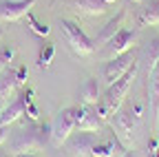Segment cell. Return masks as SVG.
Instances as JSON below:
<instances>
[{"label": "cell", "mask_w": 159, "mask_h": 157, "mask_svg": "<svg viewBox=\"0 0 159 157\" xmlns=\"http://www.w3.org/2000/svg\"><path fill=\"white\" fill-rule=\"evenodd\" d=\"M49 142H51V124L33 122V124L25 126L22 131L13 133L11 142H9V150L13 155H27V153L40 150Z\"/></svg>", "instance_id": "cell-1"}, {"label": "cell", "mask_w": 159, "mask_h": 157, "mask_svg": "<svg viewBox=\"0 0 159 157\" xmlns=\"http://www.w3.org/2000/svg\"><path fill=\"white\" fill-rule=\"evenodd\" d=\"M137 71H139V62H135V64L126 71V75H122L115 84H111V86L106 89V95L102 97V100H104L115 113H117L119 106L124 104V100L128 97V91H130V86H133L135 80H137Z\"/></svg>", "instance_id": "cell-2"}, {"label": "cell", "mask_w": 159, "mask_h": 157, "mask_svg": "<svg viewBox=\"0 0 159 157\" xmlns=\"http://www.w3.org/2000/svg\"><path fill=\"white\" fill-rule=\"evenodd\" d=\"M60 31L64 33L69 47H71L77 55L86 58V55H93V53H95V44H93V40H91V38H89L82 29H80L73 20H60Z\"/></svg>", "instance_id": "cell-3"}, {"label": "cell", "mask_w": 159, "mask_h": 157, "mask_svg": "<svg viewBox=\"0 0 159 157\" xmlns=\"http://www.w3.org/2000/svg\"><path fill=\"white\" fill-rule=\"evenodd\" d=\"M77 122H75V115H73V106L64 109L55 115V120L51 122V146L53 148H62L66 144V140L73 135Z\"/></svg>", "instance_id": "cell-4"}, {"label": "cell", "mask_w": 159, "mask_h": 157, "mask_svg": "<svg viewBox=\"0 0 159 157\" xmlns=\"http://www.w3.org/2000/svg\"><path fill=\"white\" fill-rule=\"evenodd\" d=\"M135 62H137V55H135L133 51H126V53H122V55L113 58V60H108L106 67H104V73H102L106 86L115 84L122 75H126V71H128Z\"/></svg>", "instance_id": "cell-5"}, {"label": "cell", "mask_w": 159, "mask_h": 157, "mask_svg": "<svg viewBox=\"0 0 159 157\" xmlns=\"http://www.w3.org/2000/svg\"><path fill=\"white\" fill-rule=\"evenodd\" d=\"M113 117H115V120H113V128L117 131L115 135H117L126 146L135 144V124H137V120L133 117L130 109H128V106H124V109L119 106Z\"/></svg>", "instance_id": "cell-6"}, {"label": "cell", "mask_w": 159, "mask_h": 157, "mask_svg": "<svg viewBox=\"0 0 159 157\" xmlns=\"http://www.w3.org/2000/svg\"><path fill=\"white\" fill-rule=\"evenodd\" d=\"M97 133H84V131H73V135L66 140V150L73 155V157H89L93 146L97 144Z\"/></svg>", "instance_id": "cell-7"}, {"label": "cell", "mask_w": 159, "mask_h": 157, "mask_svg": "<svg viewBox=\"0 0 159 157\" xmlns=\"http://www.w3.org/2000/svg\"><path fill=\"white\" fill-rule=\"evenodd\" d=\"M38 0H2L0 2V22H16L25 18Z\"/></svg>", "instance_id": "cell-8"}, {"label": "cell", "mask_w": 159, "mask_h": 157, "mask_svg": "<svg viewBox=\"0 0 159 157\" xmlns=\"http://www.w3.org/2000/svg\"><path fill=\"white\" fill-rule=\"evenodd\" d=\"M31 100H33V89H25V91L11 102V104L5 106L2 115H0V126H9V124L18 122L20 117L25 115V104L31 102Z\"/></svg>", "instance_id": "cell-9"}, {"label": "cell", "mask_w": 159, "mask_h": 157, "mask_svg": "<svg viewBox=\"0 0 159 157\" xmlns=\"http://www.w3.org/2000/svg\"><path fill=\"white\" fill-rule=\"evenodd\" d=\"M135 40H137V33L135 31H130V29H119L117 33H115V38L106 44L108 49H106V55L111 58H117V55H122V53H126V51H130V47L135 44Z\"/></svg>", "instance_id": "cell-10"}, {"label": "cell", "mask_w": 159, "mask_h": 157, "mask_svg": "<svg viewBox=\"0 0 159 157\" xmlns=\"http://www.w3.org/2000/svg\"><path fill=\"white\" fill-rule=\"evenodd\" d=\"M124 18H126V9H122L115 18H111V20L99 29V33L93 38V44H95V49H99V47H104V44H108L113 38H115V33L122 29V25H124Z\"/></svg>", "instance_id": "cell-11"}, {"label": "cell", "mask_w": 159, "mask_h": 157, "mask_svg": "<svg viewBox=\"0 0 159 157\" xmlns=\"http://www.w3.org/2000/svg\"><path fill=\"white\" fill-rule=\"evenodd\" d=\"M148 89H150V100H148V106L152 111V124L157 126L159 124V64H155L152 69H148Z\"/></svg>", "instance_id": "cell-12"}, {"label": "cell", "mask_w": 159, "mask_h": 157, "mask_svg": "<svg viewBox=\"0 0 159 157\" xmlns=\"http://www.w3.org/2000/svg\"><path fill=\"white\" fill-rule=\"evenodd\" d=\"M18 89V80H16V69H5L0 73V104H9V97L16 93Z\"/></svg>", "instance_id": "cell-13"}, {"label": "cell", "mask_w": 159, "mask_h": 157, "mask_svg": "<svg viewBox=\"0 0 159 157\" xmlns=\"http://www.w3.org/2000/svg\"><path fill=\"white\" fill-rule=\"evenodd\" d=\"M71 7H75L77 11H82L86 16H102L108 9V2L104 0H69Z\"/></svg>", "instance_id": "cell-14"}, {"label": "cell", "mask_w": 159, "mask_h": 157, "mask_svg": "<svg viewBox=\"0 0 159 157\" xmlns=\"http://www.w3.org/2000/svg\"><path fill=\"white\" fill-rule=\"evenodd\" d=\"M80 100L86 106H95L99 102V82H97V77H89V80L80 86Z\"/></svg>", "instance_id": "cell-15"}, {"label": "cell", "mask_w": 159, "mask_h": 157, "mask_svg": "<svg viewBox=\"0 0 159 157\" xmlns=\"http://www.w3.org/2000/svg\"><path fill=\"white\" fill-rule=\"evenodd\" d=\"M139 27H157L159 25V0H150V5L139 9L137 16Z\"/></svg>", "instance_id": "cell-16"}, {"label": "cell", "mask_w": 159, "mask_h": 157, "mask_svg": "<svg viewBox=\"0 0 159 157\" xmlns=\"http://www.w3.org/2000/svg\"><path fill=\"white\" fill-rule=\"evenodd\" d=\"M102 124H104V122L97 117V113L89 109V113L84 115V120H82V122H80V124L75 126V131H84V133H99Z\"/></svg>", "instance_id": "cell-17"}, {"label": "cell", "mask_w": 159, "mask_h": 157, "mask_svg": "<svg viewBox=\"0 0 159 157\" xmlns=\"http://www.w3.org/2000/svg\"><path fill=\"white\" fill-rule=\"evenodd\" d=\"M25 20H27V27H29V29H31V31H33L35 35H42V38H47V35H49L51 27H49L47 22H40V20H38V18H35V16H33L31 11H29V13L25 16Z\"/></svg>", "instance_id": "cell-18"}, {"label": "cell", "mask_w": 159, "mask_h": 157, "mask_svg": "<svg viewBox=\"0 0 159 157\" xmlns=\"http://www.w3.org/2000/svg\"><path fill=\"white\" fill-rule=\"evenodd\" d=\"M53 55H55V47L51 42L42 44V49H40V53H38V67L40 69H49L51 62H53Z\"/></svg>", "instance_id": "cell-19"}, {"label": "cell", "mask_w": 159, "mask_h": 157, "mask_svg": "<svg viewBox=\"0 0 159 157\" xmlns=\"http://www.w3.org/2000/svg\"><path fill=\"white\" fill-rule=\"evenodd\" d=\"M91 157H115V148H113V140L108 135V140L104 142H97L91 150Z\"/></svg>", "instance_id": "cell-20"}, {"label": "cell", "mask_w": 159, "mask_h": 157, "mask_svg": "<svg viewBox=\"0 0 159 157\" xmlns=\"http://www.w3.org/2000/svg\"><path fill=\"white\" fill-rule=\"evenodd\" d=\"M128 109H130V113H133V117H135L137 122L144 120V115H146V102L142 100V97H139V100H133V104Z\"/></svg>", "instance_id": "cell-21"}, {"label": "cell", "mask_w": 159, "mask_h": 157, "mask_svg": "<svg viewBox=\"0 0 159 157\" xmlns=\"http://www.w3.org/2000/svg\"><path fill=\"white\" fill-rule=\"evenodd\" d=\"M25 115H27V120H29L31 124L40 120V111H38V106H35V102H33V100L25 104Z\"/></svg>", "instance_id": "cell-22"}, {"label": "cell", "mask_w": 159, "mask_h": 157, "mask_svg": "<svg viewBox=\"0 0 159 157\" xmlns=\"http://www.w3.org/2000/svg\"><path fill=\"white\" fill-rule=\"evenodd\" d=\"M13 55H16V47H11V44H7V47L0 49V60H2L7 67H9V62L13 60Z\"/></svg>", "instance_id": "cell-23"}, {"label": "cell", "mask_w": 159, "mask_h": 157, "mask_svg": "<svg viewBox=\"0 0 159 157\" xmlns=\"http://www.w3.org/2000/svg\"><path fill=\"white\" fill-rule=\"evenodd\" d=\"M27 77H29V69H27L25 64L16 69V80H18V86H25V84H27Z\"/></svg>", "instance_id": "cell-24"}, {"label": "cell", "mask_w": 159, "mask_h": 157, "mask_svg": "<svg viewBox=\"0 0 159 157\" xmlns=\"http://www.w3.org/2000/svg\"><path fill=\"white\" fill-rule=\"evenodd\" d=\"M9 140V126H0V146Z\"/></svg>", "instance_id": "cell-25"}, {"label": "cell", "mask_w": 159, "mask_h": 157, "mask_svg": "<svg viewBox=\"0 0 159 157\" xmlns=\"http://www.w3.org/2000/svg\"><path fill=\"white\" fill-rule=\"evenodd\" d=\"M157 148H159V140H157V137H150V140H148V153H152Z\"/></svg>", "instance_id": "cell-26"}, {"label": "cell", "mask_w": 159, "mask_h": 157, "mask_svg": "<svg viewBox=\"0 0 159 157\" xmlns=\"http://www.w3.org/2000/svg\"><path fill=\"white\" fill-rule=\"evenodd\" d=\"M124 157H139V155H137V153H135V150H128V153H126V155H124Z\"/></svg>", "instance_id": "cell-27"}, {"label": "cell", "mask_w": 159, "mask_h": 157, "mask_svg": "<svg viewBox=\"0 0 159 157\" xmlns=\"http://www.w3.org/2000/svg\"><path fill=\"white\" fill-rule=\"evenodd\" d=\"M16 157H38L35 153H27V155H16Z\"/></svg>", "instance_id": "cell-28"}, {"label": "cell", "mask_w": 159, "mask_h": 157, "mask_svg": "<svg viewBox=\"0 0 159 157\" xmlns=\"http://www.w3.org/2000/svg\"><path fill=\"white\" fill-rule=\"evenodd\" d=\"M5 69H7V64H5V62H2V60H0V73H2V71H5Z\"/></svg>", "instance_id": "cell-29"}, {"label": "cell", "mask_w": 159, "mask_h": 157, "mask_svg": "<svg viewBox=\"0 0 159 157\" xmlns=\"http://www.w3.org/2000/svg\"><path fill=\"white\" fill-rule=\"evenodd\" d=\"M2 38H5V29L0 27V42H2Z\"/></svg>", "instance_id": "cell-30"}, {"label": "cell", "mask_w": 159, "mask_h": 157, "mask_svg": "<svg viewBox=\"0 0 159 157\" xmlns=\"http://www.w3.org/2000/svg\"><path fill=\"white\" fill-rule=\"evenodd\" d=\"M150 157H159V148H157V150H152V153H150Z\"/></svg>", "instance_id": "cell-31"}, {"label": "cell", "mask_w": 159, "mask_h": 157, "mask_svg": "<svg viewBox=\"0 0 159 157\" xmlns=\"http://www.w3.org/2000/svg\"><path fill=\"white\" fill-rule=\"evenodd\" d=\"M104 2H108V5H111V2H115V0H104Z\"/></svg>", "instance_id": "cell-32"}, {"label": "cell", "mask_w": 159, "mask_h": 157, "mask_svg": "<svg viewBox=\"0 0 159 157\" xmlns=\"http://www.w3.org/2000/svg\"><path fill=\"white\" fill-rule=\"evenodd\" d=\"M0 157H7V155H5V153H0Z\"/></svg>", "instance_id": "cell-33"}, {"label": "cell", "mask_w": 159, "mask_h": 157, "mask_svg": "<svg viewBox=\"0 0 159 157\" xmlns=\"http://www.w3.org/2000/svg\"><path fill=\"white\" fill-rule=\"evenodd\" d=\"M133 2H142V0H133Z\"/></svg>", "instance_id": "cell-34"}]
</instances>
